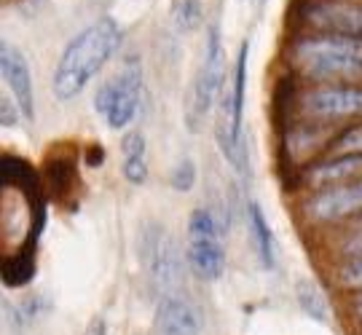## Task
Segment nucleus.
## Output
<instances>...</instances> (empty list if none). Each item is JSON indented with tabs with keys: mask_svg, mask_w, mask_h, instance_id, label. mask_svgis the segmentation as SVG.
<instances>
[{
	"mask_svg": "<svg viewBox=\"0 0 362 335\" xmlns=\"http://www.w3.org/2000/svg\"><path fill=\"white\" fill-rule=\"evenodd\" d=\"M338 282L351 287V290H360L362 293V255L346 258V263L338 269Z\"/></svg>",
	"mask_w": 362,
	"mask_h": 335,
	"instance_id": "19",
	"label": "nucleus"
},
{
	"mask_svg": "<svg viewBox=\"0 0 362 335\" xmlns=\"http://www.w3.org/2000/svg\"><path fill=\"white\" fill-rule=\"evenodd\" d=\"M223 81H226V52H223V35L220 25L207 30L204 40V57L196 73L194 83L188 89V102H185V127L188 131H199L209 118V110L223 94Z\"/></svg>",
	"mask_w": 362,
	"mask_h": 335,
	"instance_id": "3",
	"label": "nucleus"
},
{
	"mask_svg": "<svg viewBox=\"0 0 362 335\" xmlns=\"http://www.w3.org/2000/svg\"><path fill=\"white\" fill-rule=\"evenodd\" d=\"M344 255H346V258L362 255V223H360V228L349 236V242H346V247H344Z\"/></svg>",
	"mask_w": 362,
	"mask_h": 335,
	"instance_id": "21",
	"label": "nucleus"
},
{
	"mask_svg": "<svg viewBox=\"0 0 362 335\" xmlns=\"http://www.w3.org/2000/svg\"><path fill=\"white\" fill-rule=\"evenodd\" d=\"M137 252H140V263L145 269V276L156 295H175L180 293L182 284V258L175 236L158 225V223H145L140 228V239H137Z\"/></svg>",
	"mask_w": 362,
	"mask_h": 335,
	"instance_id": "4",
	"label": "nucleus"
},
{
	"mask_svg": "<svg viewBox=\"0 0 362 335\" xmlns=\"http://www.w3.org/2000/svg\"><path fill=\"white\" fill-rule=\"evenodd\" d=\"M140 100H143V65L137 57H132L116 78L105 81L97 89L94 107L107 121L110 129H127L140 110Z\"/></svg>",
	"mask_w": 362,
	"mask_h": 335,
	"instance_id": "5",
	"label": "nucleus"
},
{
	"mask_svg": "<svg viewBox=\"0 0 362 335\" xmlns=\"http://www.w3.org/2000/svg\"><path fill=\"white\" fill-rule=\"evenodd\" d=\"M290 65L325 83H362V38L309 35L293 43Z\"/></svg>",
	"mask_w": 362,
	"mask_h": 335,
	"instance_id": "2",
	"label": "nucleus"
},
{
	"mask_svg": "<svg viewBox=\"0 0 362 335\" xmlns=\"http://www.w3.org/2000/svg\"><path fill=\"white\" fill-rule=\"evenodd\" d=\"M188 266L204 282H215L226 271L223 228L204 206H196L188 218Z\"/></svg>",
	"mask_w": 362,
	"mask_h": 335,
	"instance_id": "6",
	"label": "nucleus"
},
{
	"mask_svg": "<svg viewBox=\"0 0 362 335\" xmlns=\"http://www.w3.org/2000/svg\"><path fill=\"white\" fill-rule=\"evenodd\" d=\"M194 182H196V164L191 158H180L177 167L172 169V175H169V185H172L175 191L185 194V191L194 188Z\"/></svg>",
	"mask_w": 362,
	"mask_h": 335,
	"instance_id": "18",
	"label": "nucleus"
},
{
	"mask_svg": "<svg viewBox=\"0 0 362 335\" xmlns=\"http://www.w3.org/2000/svg\"><path fill=\"white\" fill-rule=\"evenodd\" d=\"M83 335H107V322H105L103 317H94V319L86 324Z\"/></svg>",
	"mask_w": 362,
	"mask_h": 335,
	"instance_id": "22",
	"label": "nucleus"
},
{
	"mask_svg": "<svg viewBox=\"0 0 362 335\" xmlns=\"http://www.w3.org/2000/svg\"><path fill=\"white\" fill-rule=\"evenodd\" d=\"M0 105H3V127H11L13 121H19L22 110H19V105L16 102H11V97H6V94H3Z\"/></svg>",
	"mask_w": 362,
	"mask_h": 335,
	"instance_id": "20",
	"label": "nucleus"
},
{
	"mask_svg": "<svg viewBox=\"0 0 362 335\" xmlns=\"http://www.w3.org/2000/svg\"><path fill=\"white\" fill-rule=\"evenodd\" d=\"M121 172L127 182L132 185H143L148 180V148H145V137L140 131H127L121 140Z\"/></svg>",
	"mask_w": 362,
	"mask_h": 335,
	"instance_id": "14",
	"label": "nucleus"
},
{
	"mask_svg": "<svg viewBox=\"0 0 362 335\" xmlns=\"http://www.w3.org/2000/svg\"><path fill=\"white\" fill-rule=\"evenodd\" d=\"M300 110L317 121H336L362 116V86L351 83H322L300 97Z\"/></svg>",
	"mask_w": 362,
	"mask_h": 335,
	"instance_id": "7",
	"label": "nucleus"
},
{
	"mask_svg": "<svg viewBox=\"0 0 362 335\" xmlns=\"http://www.w3.org/2000/svg\"><path fill=\"white\" fill-rule=\"evenodd\" d=\"M306 25L320 30V35H346L362 38V6L349 0H320L303 13Z\"/></svg>",
	"mask_w": 362,
	"mask_h": 335,
	"instance_id": "8",
	"label": "nucleus"
},
{
	"mask_svg": "<svg viewBox=\"0 0 362 335\" xmlns=\"http://www.w3.org/2000/svg\"><path fill=\"white\" fill-rule=\"evenodd\" d=\"M121 40H124V30L113 16H100L86 30H81L65 46L54 70L52 86L57 100L62 102L76 100L97 78V73L113 59Z\"/></svg>",
	"mask_w": 362,
	"mask_h": 335,
	"instance_id": "1",
	"label": "nucleus"
},
{
	"mask_svg": "<svg viewBox=\"0 0 362 335\" xmlns=\"http://www.w3.org/2000/svg\"><path fill=\"white\" fill-rule=\"evenodd\" d=\"M349 3H360V6H362V0H349Z\"/></svg>",
	"mask_w": 362,
	"mask_h": 335,
	"instance_id": "24",
	"label": "nucleus"
},
{
	"mask_svg": "<svg viewBox=\"0 0 362 335\" xmlns=\"http://www.w3.org/2000/svg\"><path fill=\"white\" fill-rule=\"evenodd\" d=\"M172 19H175V25L180 27L182 33L196 30V27L202 25V19H204V6H202V0H175V6H172Z\"/></svg>",
	"mask_w": 362,
	"mask_h": 335,
	"instance_id": "16",
	"label": "nucleus"
},
{
	"mask_svg": "<svg viewBox=\"0 0 362 335\" xmlns=\"http://www.w3.org/2000/svg\"><path fill=\"white\" fill-rule=\"evenodd\" d=\"M362 177V155H333L322 164L311 169L306 175V182L311 188H322V191H330V188H338V185H346V182H354Z\"/></svg>",
	"mask_w": 362,
	"mask_h": 335,
	"instance_id": "12",
	"label": "nucleus"
},
{
	"mask_svg": "<svg viewBox=\"0 0 362 335\" xmlns=\"http://www.w3.org/2000/svg\"><path fill=\"white\" fill-rule=\"evenodd\" d=\"M354 309H357V314L362 317V293H360V298H357V303H354Z\"/></svg>",
	"mask_w": 362,
	"mask_h": 335,
	"instance_id": "23",
	"label": "nucleus"
},
{
	"mask_svg": "<svg viewBox=\"0 0 362 335\" xmlns=\"http://www.w3.org/2000/svg\"><path fill=\"white\" fill-rule=\"evenodd\" d=\"M333 155H362V124L338 134L333 142Z\"/></svg>",
	"mask_w": 362,
	"mask_h": 335,
	"instance_id": "17",
	"label": "nucleus"
},
{
	"mask_svg": "<svg viewBox=\"0 0 362 335\" xmlns=\"http://www.w3.org/2000/svg\"><path fill=\"white\" fill-rule=\"evenodd\" d=\"M158 335H202V314L182 293L158 298L156 309Z\"/></svg>",
	"mask_w": 362,
	"mask_h": 335,
	"instance_id": "11",
	"label": "nucleus"
},
{
	"mask_svg": "<svg viewBox=\"0 0 362 335\" xmlns=\"http://www.w3.org/2000/svg\"><path fill=\"white\" fill-rule=\"evenodd\" d=\"M0 70H3V81L11 89L13 102L19 105L22 116L27 121H33L35 118V91H33V76H30L27 57L11 43H3V49H0Z\"/></svg>",
	"mask_w": 362,
	"mask_h": 335,
	"instance_id": "9",
	"label": "nucleus"
},
{
	"mask_svg": "<svg viewBox=\"0 0 362 335\" xmlns=\"http://www.w3.org/2000/svg\"><path fill=\"white\" fill-rule=\"evenodd\" d=\"M309 215L322 223H333V220H344L351 215H362V177L346 185H338L330 191H320L309 201Z\"/></svg>",
	"mask_w": 362,
	"mask_h": 335,
	"instance_id": "10",
	"label": "nucleus"
},
{
	"mask_svg": "<svg viewBox=\"0 0 362 335\" xmlns=\"http://www.w3.org/2000/svg\"><path fill=\"white\" fill-rule=\"evenodd\" d=\"M296 300L300 311L311 317L314 322H322L327 324L330 322V300L325 295L322 290H320V284L311 282V279H300L296 284Z\"/></svg>",
	"mask_w": 362,
	"mask_h": 335,
	"instance_id": "15",
	"label": "nucleus"
},
{
	"mask_svg": "<svg viewBox=\"0 0 362 335\" xmlns=\"http://www.w3.org/2000/svg\"><path fill=\"white\" fill-rule=\"evenodd\" d=\"M247 223H250V233H252L255 255H258L266 269H274V263H276V239H274V231L269 225V220H266L263 206L255 199L247 201Z\"/></svg>",
	"mask_w": 362,
	"mask_h": 335,
	"instance_id": "13",
	"label": "nucleus"
}]
</instances>
